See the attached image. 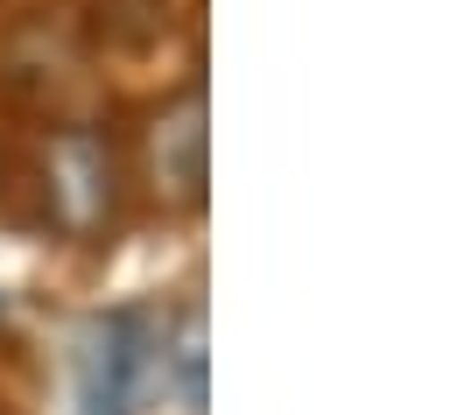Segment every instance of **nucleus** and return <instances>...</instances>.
Returning <instances> with one entry per match:
<instances>
[{
  "label": "nucleus",
  "instance_id": "nucleus-1",
  "mask_svg": "<svg viewBox=\"0 0 457 415\" xmlns=\"http://www.w3.org/2000/svg\"><path fill=\"white\" fill-rule=\"evenodd\" d=\"M43 197L63 233H99L113 219V148L92 127H63L43 148Z\"/></svg>",
  "mask_w": 457,
  "mask_h": 415
},
{
  "label": "nucleus",
  "instance_id": "nucleus-2",
  "mask_svg": "<svg viewBox=\"0 0 457 415\" xmlns=\"http://www.w3.org/2000/svg\"><path fill=\"white\" fill-rule=\"evenodd\" d=\"M141 366H148V324L134 310L99 317L85 331V359H78V415H134Z\"/></svg>",
  "mask_w": 457,
  "mask_h": 415
},
{
  "label": "nucleus",
  "instance_id": "nucleus-3",
  "mask_svg": "<svg viewBox=\"0 0 457 415\" xmlns=\"http://www.w3.org/2000/svg\"><path fill=\"white\" fill-rule=\"evenodd\" d=\"M148 162H155V190H170L176 204L204 197V99L183 92L176 106L148 120Z\"/></svg>",
  "mask_w": 457,
  "mask_h": 415
},
{
  "label": "nucleus",
  "instance_id": "nucleus-4",
  "mask_svg": "<svg viewBox=\"0 0 457 415\" xmlns=\"http://www.w3.org/2000/svg\"><path fill=\"white\" fill-rule=\"evenodd\" d=\"M170 359H176V373H183V402H190V409H204V317H197V310H183V317H176Z\"/></svg>",
  "mask_w": 457,
  "mask_h": 415
}]
</instances>
